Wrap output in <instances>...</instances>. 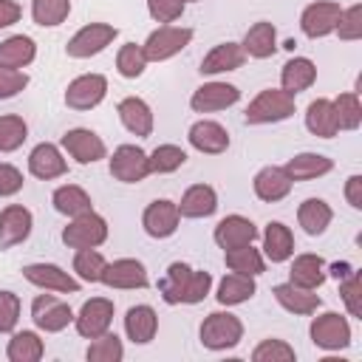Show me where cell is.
<instances>
[{
	"label": "cell",
	"instance_id": "13",
	"mask_svg": "<svg viewBox=\"0 0 362 362\" xmlns=\"http://www.w3.org/2000/svg\"><path fill=\"white\" fill-rule=\"evenodd\" d=\"M178 226H181V212H178V204L170 198H156L141 212V229L153 240L173 238L178 232Z\"/></svg>",
	"mask_w": 362,
	"mask_h": 362
},
{
	"label": "cell",
	"instance_id": "33",
	"mask_svg": "<svg viewBox=\"0 0 362 362\" xmlns=\"http://www.w3.org/2000/svg\"><path fill=\"white\" fill-rule=\"evenodd\" d=\"M314 82H317V65H314V59H308V57H291V59L280 68V88H283L286 93H291V96L308 90Z\"/></svg>",
	"mask_w": 362,
	"mask_h": 362
},
{
	"label": "cell",
	"instance_id": "6",
	"mask_svg": "<svg viewBox=\"0 0 362 362\" xmlns=\"http://www.w3.org/2000/svg\"><path fill=\"white\" fill-rule=\"evenodd\" d=\"M107 235H110V226H107V221L96 212V209H90V212H85V215H76V218H68V226L62 229V243L68 246V249H99L105 240H107Z\"/></svg>",
	"mask_w": 362,
	"mask_h": 362
},
{
	"label": "cell",
	"instance_id": "39",
	"mask_svg": "<svg viewBox=\"0 0 362 362\" xmlns=\"http://www.w3.org/2000/svg\"><path fill=\"white\" fill-rule=\"evenodd\" d=\"M223 263H226L229 272L249 274V277H260L266 272V257L255 243H246V246H238V249H226L223 252Z\"/></svg>",
	"mask_w": 362,
	"mask_h": 362
},
{
	"label": "cell",
	"instance_id": "29",
	"mask_svg": "<svg viewBox=\"0 0 362 362\" xmlns=\"http://www.w3.org/2000/svg\"><path fill=\"white\" fill-rule=\"evenodd\" d=\"M240 48L252 59H269V57H274L277 54V28H274V23H269V20L252 23L246 28L243 40H240Z\"/></svg>",
	"mask_w": 362,
	"mask_h": 362
},
{
	"label": "cell",
	"instance_id": "47",
	"mask_svg": "<svg viewBox=\"0 0 362 362\" xmlns=\"http://www.w3.org/2000/svg\"><path fill=\"white\" fill-rule=\"evenodd\" d=\"M294 359H297V351L286 339H277V337L260 339L252 348V362H294Z\"/></svg>",
	"mask_w": 362,
	"mask_h": 362
},
{
	"label": "cell",
	"instance_id": "53",
	"mask_svg": "<svg viewBox=\"0 0 362 362\" xmlns=\"http://www.w3.org/2000/svg\"><path fill=\"white\" fill-rule=\"evenodd\" d=\"M25 184V175L20 167L8 164V161H0V198H11L23 189Z\"/></svg>",
	"mask_w": 362,
	"mask_h": 362
},
{
	"label": "cell",
	"instance_id": "41",
	"mask_svg": "<svg viewBox=\"0 0 362 362\" xmlns=\"http://www.w3.org/2000/svg\"><path fill=\"white\" fill-rule=\"evenodd\" d=\"M71 0H31V20L40 28H57L68 20Z\"/></svg>",
	"mask_w": 362,
	"mask_h": 362
},
{
	"label": "cell",
	"instance_id": "45",
	"mask_svg": "<svg viewBox=\"0 0 362 362\" xmlns=\"http://www.w3.org/2000/svg\"><path fill=\"white\" fill-rule=\"evenodd\" d=\"M88 342H90L85 351L88 362H122L124 359V342L110 331H105L102 337L88 339Z\"/></svg>",
	"mask_w": 362,
	"mask_h": 362
},
{
	"label": "cell",
	"instance_id": "20",
	"mask_svg": "<svg viewBox=\"0 0 362 362\" xmlns=\"http://www.w3.org/2000/svg\"><path fill=\"white\" fill-rule=\"evenodd\" d=\"M28 173L37 178V181H54V178H62L68 173V158L62 153L59 144L54 141H40L31 147L28 153Z\"/></svg>",
	"mask_w": 362,
	"mask_h": 362
},
{
	"label": "cell",
	"instance_id": "37",
	"mask_svg": "<svg viewBox=\"0 0 362 362\" xmlns=\"http://www.w3.org/2000/svg\"><path fill=\"white\" fill-rule=\"evenodd\" d=\"M305 130L317 139H334L339 133L337 116H334V102L325 96H317L305 107Z\"/></svg>",
	"mask_w": 362,
	"mask_h": 362
},
{
	"label": "cell",
	"instance_id": "56",
	"mask_svg": "<svg viewBox=\"0 0 362 362\" xmlns=\"http://www.w3.org/2000/svg\"><path fill=\"white\" fill-rule=\"evenodd\" d=\"M354 272V266L351 263H334V266H328V274H334L337 280H342L345 274H351Z\"/></svg>",
	"mask_w": 362,
	"mask_h": 362
},
{
	"label": "cell",
	"instance_id": "16",
	"mask_svg": "<svg viewBox=\"0 0 362 362\" xmlns=\"http://www.w3.org/2000/svg\"><path fill=\"white\" fill-rule=\"evenodd\" d=\"M102 286L107 288H119V291H136V288H147L150 286V274L147 266L136 257H119V260H107L105 272H102Z\"/></svg>",
	"mask_w": 362,
	"mask_h": 362
},
{
	"label": "cell",
	"instance_id": "49",
	"mask_svg": "<svg viewBox=\"0 0 362 362\" xmlns=\"http://www.w3.org/2000/svg\"><path fill=\"white\" fill-rule=\"evenodd\" d=\"M334 34L339 40H345V42L362 40V6L359 3H354V6H348V8L339 11V20H337Z\"/></svg>",
	"mask_w": 362,
	"mask_h": 362
},
{
	"label": "cell",
	"instance_id": "54",
	"mask_svg": "<svg viewBox=\"0 0 362 362\" xmlns=\"http://www.w3.org/2000/svg\"><path fill=\"white\" fill-rule=\"evenodd\" d=\"M342 195H345V201H348V206H351V209H356V212L362 209V175H359V173L348 175Z\"/></svg>",
	"mask_w": 362,
	"mask_h": 362
},
{
	"label": "cell",
	"instance_id": "4",
	"mask_svg": "<svg viewBox=\"0 0 362 362\" xmlns=\"http://www.w3.org/2000/svg\"><path fill=\"white\" fill-rule=\"evenodd\" d=\"M314 314H317V311H314ZM308 337H311L314 348L334 354V351H342V348L351 345L354 331H351V322H348L345 314H339V311H322V314H317V317L311 320Z\"/></svg>",
	"mask_w": 362,
	"mask_h": 362
},
{
	"label": "cell",
	"instance_id": "46",
	"mask_svg": "<svg viewBox=\"0 0 362 362\" xmlns=\"http://www.w3.org/2000/svg\"><path fill=\"white\" fill-rule=\"evenodd\" d=\"M147 65L150 62H147L141 45H136V42H124L116 51V74L124 76V79H139L147 71Z\"/></svg>",
	"mask_w": 362,
	"mask_h": 362
},
{
	"label": "cell",
	"instance_id": "24",
	"mask_svg": "<svg viewBox=\"0 0 362 362\" xmlns=\"http://www.w3.org/2000/svg\"><path fill=\"white\" fill-rule=\"evenodd\" d=\"M116 113H119L122 127H124L130 136H136V139L153 136L156 116H153V107H150L141 96H124V99L116 105Z\"/></svg>",
	"mask_w": 362,
	"mask_h": 362
},
{
	"label": "cell",
	"instance_id": "3",
	"mask_svg": "<svg viewBox=\"0 0 362 362\" xmlns=\"http://www.w3.org/2000/svg\"><path fill=\"white\" fill-rule=\"evenodd\" d=\"M198 339L206 351H232L243 339V322L232 311H212L198 325Z\"/></svg>",
	"mask_w": 362,
	"mask_h": 362
},
{
	"label": "cell",
	"instance_id": "34",
	"mask_svg": "<svg viewBox=\"0 0 362 362\" xmlns=\"http://www.w3.org/2000/svg\"><path fill=\"white\" fill-rule=\"evenodd\" d=\"M331 221H334V209H331V204L325 198H305L297 206V223L311 238L325 235V229L331 226Z\"/></svg>",
	"mask_w": 362,
	"mask_h": 362
},
{
	"label": "cell",
	"instance_id": "21",
	"mask_svg": "<svg viewBox=\"0 0 362 362\" xmlns=\"http://www.w3.org/2000/svg\"><path fill=\"white\" fill-rule=\"evenodd\" d=\"M272 294H274V303L294 317H311L314 311L322 308V297L317 294V288H303V286H294L291 280L277 283Z\"/></svg>",
	"mask_w": 362,
	"mask_h": 362
},
{
	"label": "cell",
	"instance_id": "17",
	"mask_svg": "<svg viewBox=\"0 0 362 362\" xmlns=\"http://www.w3.org/2000/svg\"><path fill=\"white\" fill-rule=\"evenodd\" d=\"M339 11H342V6L337 0H314L300 11V31L308 40H322V37L334 34Z\"/></svg>",
	"mask_w": 362,
	"mask_h": 362
},
{
	"label": "cell",
	"instance_id": "52",
	"mask_svg": "<svg viewBox=\"0 0 362 362\" xmlns=\"http://www.w3.org/2000/svg\"><path fill=\"white\" fill-rule=\"evenodd\" d=\"M25 88H28V74H25V71L0 68V102H3V99H14V96L23 93Z\"/></svg>",
	"mask_w": 362,
	"mask_h": 362
},
{
	"label": "cell",
	"instance_id": "2",
	"mask_svg": "<svg viewBox=\"0 0 362 362\" xmlns=\"http://www.w3.org/2000/svg\"><path fill=\"white\" fill-rule=\"evenodd\" d=\"M297 110V96L286 93L283 88H263L243 110L246 124H277L291 119Z\"/></svg>",
	"mask_w": 362,
	"mask_h": 362
},
{
	"label": "cell",
	"instance_id": "18",
	"mask_svg": "<svg viewBox=\"0 0 362 362\" xmlns=\"http://www.w3.org/2000/svg\"><path fill=\"white\" fill-rule=\"evenodd\" d=\"M34 215L23 204H6L0 209V252L14 249L31 238Z\"/></svg>",
	"mask_w": 362,
	"mask_h": 362
},
{
	"label": "cell",
	"instance_id": "44",
	"mask_svg": "<svg viewBox=\"0 0 362 362\" xmlns=\"http://www.w3.org/2000/svg\"><path fill=\"white\" fill-rule=\"evenodd\" d=\"M25 139H28V122L17 113H3L0 116V153L20 150Z\"/></svg>",
	"mask_w": 362,
	"mask_h": 362
},
{
	"label": "cell",
	"instance_id": "42",
	"mask_svg": "<svg viewBox=\"0 0 362 362\" xmlns=\"http://www.w3.org/2000/svg\"><path fill=\"white\" fill-rule=\"evenodd\" d=\"M334 102V116H337V127L339 130H356L362 124V102H359V93L356 90H345L339 93Z\"/></svg>",
	"mask_w": 362,
	"mask_h": 362
},
{
	"label": "cell",
	"instance_id": "48",
	"mask_svg": "<svg viewBox=\"0 0 362 362\" xmlns=\"http://www.w3.org/2000/svg\"><path fill=\"white\" fill-rule=\"evenodd\" d=\"M339 297L345 303L348 317L362 320V283H359V272L356 269L339 280Z\"/></svg>",
	"mask_w": 362,
	"mask_h": 362
},
{
	"label": "cell",
	"instance_id": "26",
	"mask_svg": "<svg viewBox=\"0 0 362 362\" xmlns=\"http://www.w3.org/2000/svg\"><path fill=\"white\" fill-rule=\"evenodd\" d=\"M158 334V314L153 305L139 303L124 311V337L133 345H150Z\"/></svg>",
	"mask_w": 362,
	"mask_h": 362
},
{
	"label": "cell",
	"instance_id": "51",
	"mask_svg": "<svg viewBox=\"0 0 362 362\" xmlns=\"http://www.w3.org/2000/svg\"><path fill=\"white\" fill-rule=\"evenodd\" d=\"M184 8H187L184 0H147V14L161 25H170V23L181 20Z\"/></svg>",
	"mask_w": 362,
	"mask_h": 362
},
{
	"label": "cell",
	"instance_id": "35",
	"mask_svg": "<svg viewBox=\"0 0 362 362\" xmlns=\"http://www.w3.org/2000/svg\"><path fill=\"white\" fill-rule=\"evenodd\" d=\"M42 356H45V339L40 337V331H31V328L11 331V339L6 342L8 362H40Z\"/></svg>",
	"mask_w": 362,
	"mask_h": 362
},
{
	"label": "cell",
	"instance_id": "50",
	"mask_svg": "<svg viewBox=\"0 0 362 362\" xmlns=\"http://www.w3.org/2000/svg\"><path fill=\"white\" fill-rule=\"evenodd\" d=\"M20 297L8 288H0V334H11L20 322Z\"/></svg>",
	"mask_w": 362,
	"mask_h": 362
},
{
	"label": "cell",
	"instance_id": "19",
	"mask_svg": "<svg viewBox=\"0 0 362 362\" xmlns=\"http://www.w3.org/2000/svg\"><path fill=\"white\" fill-rule=\"evenodd\" d=\"M187 141H189L192 150H198L204 156H221L232 144L229 130L221 122H215V119H198V122H192L189 130H187Z\"/></svg>",
	"mask_w": 362,
	"mask_h": 362
},
{
	"label": "cell",
	"instance_id": "15",
	"mask_svg": "<svg viewBox=\"0 0 362 362\" xmlns=\"http://www.w3.org/2000/svg\"><path fill=\"white\" fill-rule=\"evenodd\" d=\"M238 102H240V88L232 85V82H223V79L204 82L189 96V107L195 113H221V110H226Z\"/></svg>",
	"mask_w": 362,
	"mask_h": 362
},
{
	"label": "cell",
	"instance_id": "57",
	"mask_svg": "<svg viewBox=\"0 0 362 362\" xmlns=\"http://www.w3.org/2000/svg\"><path fill=\"white\" fill-rule=\"evenodd\" d=\"M184 3H198V0H184Z\"/></svg>",
	"mask_w": 362,
	"mask_h": 362
},
{
	"label": "cell",
	"instance_id": "8",
	"mask_svg": "<svg viewBox=\"0 0 362 362\" xmlns=\"http://www.w3.org/2000/svg\"><path fill=\"white\" fill-rule=\"evenodd\" d=\"M31 322L42 334H59L74 325V308L57 294H37L31 300Z\"/></svg>",
	"mask_w": 362,
	"mask_h": 362
},
{
	"label": "cell",
	"instance_id": "30",
	"mask_svg": "<svg viewBox=\"0 0 362 362\" xmlns=\"http://www.w3.org/2000/svg\"><path fill=\"white\" fill-rule=\"evenodd\" d=\"M255 294H257V283H255V277H249V274H238V272H226V274L218 280V286H215V300H218L223 308L249 303Z\"/></svg>",
	"mask_w": 362,
	"mask_h": 362
},
{
	"label": "cell",
	"instance_id": "10",
	"mask_svg": "<svg viewBox=\"0 0 362 362\" xmlns=\"http://www.w3.org/2000/svg\"><path fill=\"white\" fill-rule=\"evenodd\" d=\"M107 170L116 181L122 184H139L144 181L150 173V158L147 150H141L139 144H119L110 156H107Z\"/></svg>",
	"mask_w": 362,
	"mask_h": 362
},
{
	"label": "cell",
	"instance_id": "28",
	"mask_svg": "<svg viewBox=\"0 0 362 362\" xmlns=\"http://www.w3.org/2000/svg\"><path fill=\"white\" fill-rule=\"evenodd\" d=\"M175 204H178L181 218H189V221L209 218L218 212V192L212 184H192L184 189L181 201H175Z\"/></svg>",
	"mask_w": 362,
	"mask_h": 362
},
{
	"label": "cell",
	"instance_id": "22",
	"mask_svg": "<svg viewBox=\"0 0 362 362\" xmlns=\"http://www.w3.org/2000/svg\"><path fill=\"white\" fill-rule=\"evenodd\" d=\"M291 187H294V181L288 178V173L283 170V164H266L252 178V192L263 204H277V201L288 198Z\"/></svg>",
	"mask_w": 362,
	"mask_h": 362
},
{
	"label": "cell",
	"instance_id": "23",
	"mask_svg": "<svg viewBox=\"0 0 362 362\" xmlns=\"http://www.w3.org/2000/svg\"><path fill=\"white\" fill-rule=\"evenodd\" d=\"M212 240L218 243V249H238V246H246V243H255L257 240V226L252 218L246 215H226L215 223L212 229Z\"/></svg>",
	"mask_w": 362,
	"mask_h": 362
},
{
	"label": "cell",
	"instance_id": "11",
	"mask_svg": "<svg viewBox=\"0 0 362 362\" xmlns=\"http://www.w3.org/2000/svg\"><path fill=\"white\" fill-rule=\"evenodd\" d=\"M113 314H116V305H113L110 297H90L74 314V328L82 339H96L105 331H110Z\"/></svg>",
	"mask_w": 362,
	"mask_h": 362
},
{
	"label": "cell",
	"instance_id": "31",
	"mask_svg": "<svg viewBox=\"0 0 362 362\" xmlns=\"http://www.w3.org/2000/svg\"><path fill=\"white\" fill-rule=\"evenodd\" d=\"M283 170H286L288 178L297 184V181H314V178L328 175V173L334 170V161H331L328 156H322V153L305 150V153H294V156L283 164Z\"/></svg>",
	"mask_w": 362,
	"mask_h": 362
},
{
	"label": "cell",
	"instance_id": "55",
	"mask_svg": "<svg viewBox=\"0 0 362 362\" xmlns=\"http://www.w3.org/2000/svg\"><path fill=\"white\" fill-rule=\"evenodd\" d=\"M20 17H23V6L17 0H0V31L20 23Z\"/></svg>",
	"mask_w": 362,
	"mask_h": 362
},
{
	"label": "cell",
	"instance_id": "38",
	"mask_svg": "<svg viewBox=\"0 0 362 362\" xmlns=\"http://www.w3.org/2000/svg\"><path fill=\"white\" fill-rule=\"evenodd\" d=\"M51 204L59 215L65 218H76V215H85L93 209V198L88 195L85 187L79 184H59L54 192H51Z\"/></svg>",
	"mask_w": 362,
	"mask_h": 362
},
{
	"label": "cell",
	"instance_id": "32",
	"mask_svg": "<svg viewBox=\"0 0 362 362\" xmlns=\"http://www.w3.org/2000/svg\"><path fill=\"white\" fill-rule=\"evenodd\" d=\"M263 257L266 263H286L294 255V232L283 221H269L263 229Z\"/></svg>",
	"mask_w": 362,
	"mask_h": 362
},
{
	"label": "cell",
	"instance_id": "40",
	"mask_svg": "<svg viewBox=\"0 0 362 362\" xmlns=\"http://www.w3.org/2000/svg\"><path fill=\"white\" fill-rule=\"evenodd\" d=\"M147 158H150V173L167 175V173H175V170H181L187 164V150L181 144H170L167 141V144L153 147L147 153Z\"/></svg>",
	"mask_w": 362,
	"mask_h": 362
},
{
	"label": "cell",
	"instance_id": "9",
	"mask_svg": "<svg viewBox=\"0 0 362 362\" xmlns=\"http://www.w3.org/2000/svg\"><path fill=\"white\" fill-rule=\"evenodd\" d=\"M116 37H119L116 25H110V23H88L65 42V54L71 59H90V57L102 54L107 45H113Z\"/></svg>",
	"mask_w": 362,
	"mask_h": 362
},
{
	"label": "cell",
	"instance_id": "43",
	"mask_svg": "<svg viewBox=\"0 0 362 362\" xmlns=\"http://www.w3.org/2000/svg\"><path fill=\"white\" fill-rule=\"evenodd\" d=\"M105 255L99 249H76L74 252V274L82 280V283H99L102 280V272H105Z\"/></svg>",
	"mask_w": 362,
	"mask_h": 362
},
{
	"label": "cell",
	"instance_id": "25",
	"mask_svg": "<svg viewBox=\"0 0 362 362\" xmlns=\"http://www.w3.org/2000/svg\"><path fill=\"white\" fill-rule=\"evenodd\" d=\"M243 62H246V54H243L240 42H232V40H226V42H218V45H212V48L204 54V59H201L198 71H201V76H218V74H229V71H238Z\"/></svg>",
	"mask_w": 362,
	"mask_h": 362
},
{
	"label": "cell",
	"instance_id": "14",
	"mask_svg": "<svg viewBox=\"0 0 362 362\" xmlns=\"http://www.w3.org/2000/svg\"><path fill=\"white\" fill-rule=\"evenodd\" d=\"M107 96V76L105 74H79L65 88V105L71 110H93Z\"/></svg>",
	"mask_w": 362,
	"mask_h": 362
},
{
	"label": "cell",
	"instance_id": "27",
	"mask_svg": "<svg viewBox=\"0 0 362 362\" xmlns=\"http://www.w3.org/2000/svg\"><path fill=\"white\" fill-rule=\"evenodd\" d=\"M291 266H288V280L294 286H303V288H320L325 280H328V263L314 255V252H303V255H291L288 257Z\"/></svg>",
	"mask_w": 362,
	"mask_h": 362
},
{
	"label": "cell",
	"instance_id": "12",
	"mask_svg": "<svg viewBox=\"0 0 362 362\" xmlns=\"http://www.w3.org/2000/svg\"><path fill=\"white\" fill-rule=\"evenodd\" d=\"M59 147L76 164H96V161L107 158L105 139L96 130H90V127H71V130H65L62 139H59Z\"/></svg>",
	"mask_w": 362,
	"mask_h": 362
},
{
	"label": "cell",
	"instance_id": "36",
	"mask_svg": "<svg viewBox=\"0 0 362 362\" xmlns=\"http://www.w3.org/2000/svg\"><path fill=\"white\" fill-rule=\"evenodd\" d=\"M37 59V42L28 34H11L0 42V68L23 71Z\"/></svg>",
	"mask_w": 362,
	"mask_h": 362
},
{
	"label": "cell",
	"instance_id": "7",
	"mask_svg": "<svg viewBox=\"0 0 362 362\" xmlns=\"http://www.w3.org/2000/svg\"><path fill=\"white\" fill-rule=\"evenodd\" d=\"M23 280L37 286L40 291H54V294H79L82 280L71 272H65L59 263H25L23 266Z\"/></svg>",
	"mask_w": 362,
	"mask_h": 362
},
{
	"label": "cell",
	"instance_id": "1",
	"mask_svg": "<svg viewBox=\"0 0 362 362\" xmlns=\"http://www.w3.org/2000/svg\"><path fill=\"white\" fill-rule=\"evenodd\" d=\"M158 294L167 305H198L212 294V274L184 260H173L158 280Z\"/></svg>",
	"mask_w": 362,
	"mask_h": 362
},
{
	"label": "cell",
	"instance_id": "5",
	"mask_svg": "<svg viewBox=\"0 0 362 362\" xmlns=\"http://www.w3.org/2000/svg\"><path fill=\"white\" fill-rule=\"evenodd\" d=\"M195 31L189 25H158L156 31L147 34V40L141 42V51L147 57V62H167L173 57H178L189 42H192Z\"/></svg>",
	"mask_w": 362,
	"mask_h": 362
}]
</instances>
